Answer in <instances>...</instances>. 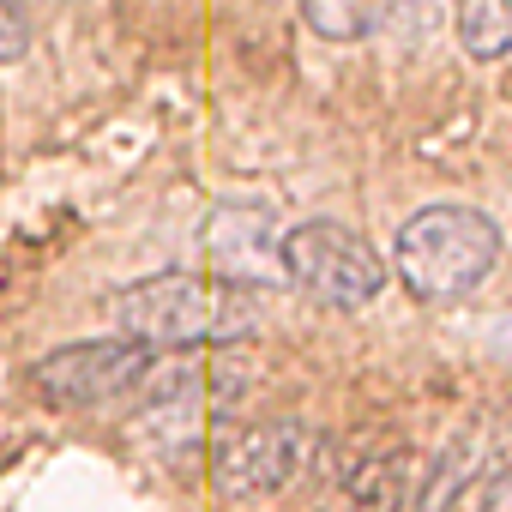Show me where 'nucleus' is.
Listing matches in <instances>:
<instances>
[{
  "mask_svg": "<svg viewBox=\"0 0 512 512\" xmlns=\"http://www.w3.org/2000/svg\"><path fill=\"white\" fill-rule=\"evenodd\" d=\"M278 217L266 205H217L205 217V260L235 290H266L284 284V253H278Z\"/></svg>",
  "mask_w": 512,
  "mask_h": 512,
  "instance_id": "obj_7",
  "label": "nucleus"
},
{
  "mask_svg": "<svg viewBox=\"0 0 512 512\" xmlns=\"http://www.w3.org/2000/svg\"><path fill=\"white\" fill-rule=\"evenodd\" d=\"M476 512H512V470H506V464H494V470L482 476V500H476Z\"/></svg>",
  "mask_w": 512,
  "mask_h": 512,
  "instance_id": "obj_11",
  "label": "nucleus"
},
{
  "mask_svg": "<svg viewBox=\"0 0 512 512\" xmlns=\"http://www.w3.org/2000/svg\"><path fill=\"white\" fill-rule=\"evenodd\" d=\"M500 260V229L476 205H422L392 235V272L422 302L470 296Z\"/></svg>",
  "mask_w": 512,
  "mask_h": 512,
  "instance_id": "obj_2",
  "label": "nucleus"
},
{
  "mask_svg": "<svg viewBox=\"0 0 512 512\" xmlns=\"http://www.w3.org/2000/svg\"><path fill=\"white\" fill-rule=\"evenodd\" d=\"M121 338L145 350H199V344H241L260 332L266 308L253 290H235L223 278H187V272H157L127 284L109 302Z\"/></svg>",
  "mask_w": 512,
  "mask_h": 512,
  "instance_id": "obj_1",
  "label": "nucleus"
},
{
  "mask_svg": "<svg viewBox=\"0 0 512 512\" xmlns=\"http://www.w3.org/2000/svg\"><path fill=\"white\" fill-rule=\"evenodd\" d=\"M458 43L470 61H500L512 43V0H458Z\"/></svg>",
  "mask_w": 512,
  "mask_h": 512,
  "instance_id": "obj_9",
  "label": "nucleus"
},
{
  "mask_svg": "<svg viewBox=\"0 0 512 512\" xmlns=\"http://www.w3.org/2000/svg\"><path fill=\"white\" fill-rule=\"evenodd\" d=\"M175 350H145L133 338H97V344H73L37 362V392L55 410H109V404H139L151 398V386L169 374Z\"/></svg>",
  "mask_w": 512,
  "mask_h": 512,
  "instance_id": "obj_4",
  "label": "nucleus"
},
{
  "mask_svg": "<svg viewBox=\"0 0 512 512\" xmlns=\"http://www.w3.org/2000/svg\"><path fill=\"white\" fill-rule=\"evenodd\" d=\"M320 428L284 416V422H223L211 440V482L229 506L266 512L308 488L314 458H320Z\"/></svg>",
  "mask_w": 512,
  "mask_h": 512,
  "instance_id": "obj_3",
  "label": "nucleus"
},
{
  "mask_svg": "<svg viewBox=\"0 0 512 512\" xmlns=\"http://www.w3.org/2000/svg\"><path fill=\"white\" fill-rule=\"evenodd\" d=\"M314 512H398L410 494V452L392 440H338L314 458Z\"/></svg>",
  "mask_w": 512,
  "mask_h": 512,
  "instance_id": "obj_6",
  "label": "nucleus"
},
{
  "mask_svg": "<svg viewBox=\"0 0 512 512\" xmlns=\"http://www.w3.org/2000/svg\"><path fill=\"white\" fill-rule=\"evenodd\" d=\"M31 49V13L25 0H0V61H25Z\"/></svg>",
  "mask_w": 512,
  "mask_h": 512,
  "instance_id": "obj_10",
  "label": "nucleus"
},
{
  "mask_svg": "<svg viewBox=\"0 0 512 512\" xmlns=\"http://www.w3.org/2000/svg\"><path fill=\"white\" fill-rule=\"evenodd\" d=\"M284 284H296L302 296H314L320 308H368L386 290V260L350 229L332 217H308L296 223L284 241Z\"/></svg>",
  "mask_w": 512,
  "mask_h": 512,
  "instance_id": "obj_5",
  "label": "nucleus"
},
{
  "mask_svg": "<svg viewBox=\"0 0 512 512\" xmlns=\"http://www.w3.org/2000/svg\"><path fill=\"white\" fill-rule=\"evenodd\" d=\"M404 13V0H302V19L326 43H362Z\"/></svg>",
  "mask_w": 512,
  "mask_h": 512,
  "instance_id": "obj_8",
  "label": "nucleus"
}]
</instances>
